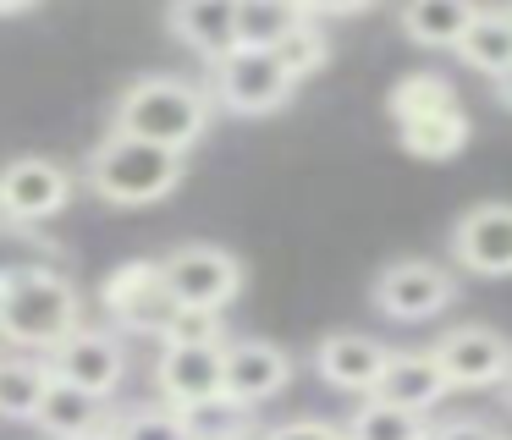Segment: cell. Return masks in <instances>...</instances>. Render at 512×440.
I'll list each match as a JSON object with an SVG mask.
<instances>
[{"instance_id":"obj_1","label":"cell","mask_w":512,"mask_h":440,"mask_svg":"<svg viewBox=\"0 0 512 440\" xmlns=\"http://www.w3.org/2000/svg\"><path fill=\"white\" fill-rule=\"evenodd\" d=\"M210 121H215L210 83H188V77H171V72L133 77L122 88V99L111 105L116 132H133V138H149V143L177 149V154L199 149Z\"/></svg>"},{"instance_id":"obj_2","label":"cell","mask_w":512,"mask_h":440,"mask_svg":"<svg viewBox=\"0 0 512 440\" xmlns=\"http://www.w3.org/2000/svg\"><path fill=\"white\" fill-rule=\"evenodd\" d=\"M83 325V292L50 264L6 270L0 286V341L23 352H56Z\"/></svg>"},{"instance_id":"obj_3","label":"cell","mask_w":512,"mask_h":440,"mask_svg":"<svg viewBox=\"0 0 512 440\" xmlns=\"http://www.w3.org/2000/svg\"><path fill=\"white\" fill-rule=\"evenodd\" d=\"M182 171H188V154L160 149L149 138H133V132L111 127L89 149V160H83V187L116 209H144V204H160V198L177 193Z\"/></svg>"},{"instance_id":"obj_4","label":"cell","mask_w":512,"mask_h":440,"mask_svg":"<svg viewBox=\"0 0 512 440\" xmlns=\"http://www.w3.org/2000/svg\"><path fill=\"white\" fill-rule=\"evenodd\" d=\"M292 88H298V77L281 66L276 50H248V44H237L232 55H221L210 66V94L232 116H270V110H281L292 99Z\"/></svg>"},{"instance_id":"obj_5","label":"cell","mask_w":512,"mask_h":440,"mask_svg":"<svg viewBox=\"0 0 512 440\" xmlns=\"http://www.w3.org/2000/svg\"><path fill=\"white\" fill-rule=\"evenodd\" d=\"M100 308L111 314V325L127 330V336H166L171 314H177L182 303L171 297L166 264L160 259H127L100 281Z\"/></svg>"},{"instance_id":"obj_6","label":"cell","mask_w":512,"mask_h":440,"mask_svg":"<svg viewBox=\"0 0 512 440\" xmlns=\"http://www.w3.org/2000/svg\"><path fill=\"white\" fill-rule=\"evenodd\" d=\"M369 303L397 325H424L457 303V275L435 259H391L369 281Z\"/></svg>"},{"instance_id":"obj_7","label":"cell","mask_w":512,"mask_h":440,"mask_svg":"<svg viewBox=\"0 0 512 440\" xmlns=\"http://www.w3.org/2000/svg\"><path fill=\"white\" fill-rule=\"evenodd\" d=\"M160 264H166V286L182 308H226L243 292V259L215 242H182Z\"/></svg>"},{"instance_id":"obj_8","label":"cell","mask_w":512,"mask_h":440,"mask_svg":"<svg viewBox=\"0 0 512 440\" xmlns=\"http://www.w3.org/2000/svg\"><path fill=\"white\" fill-rule=\"evenodd\" d=\"M72 187L78 176L61 160H45V154H17V160L0 165V215L17 220V226H34V220H50L72 204Z\"/></svg>"},{"instance_id":"obj_9","label":"cell","mask_w":512,"mask_h":440,"mask_svg":"<svg viewBox=\"0 0 512 440\" xmlns=\"http://www.w3.org/2000/svg\"><path fill=\"white\" fill-rule=\"evenodd\" d=\"M452 391H496L512 380V336H501L496 325H452L435 341Z\"/></svg>"},{"instance_id":"obj_10","label":"cell","mask_w":512,"mask_h":440,"mask_svg":"<svg viewBox=\"0 0 512 440\" xmlns=\"http://www.w3.org/2000/svg\"><path fill=\"white\" fill-rule=\"evenodd\" d=\"M155 391L171 407L221 396L226 391V341H160Z\"/></svg>"},{"instance_id":"obj_11","label":"cell","mask_w":512,"mask_h":440,"mask_svg":"<svg viewBox=\"0 0 512 440\" xmlns=\"http://www.w3.org/2000/svg\"><path fill=\"white\" fill-rule=\"evenodd\" d=\"M452 259L468 275H485V281H507L512 275V204L485 198V204L463 209L452 226Z\"/></svg>"},{"instance_id":"obj_12","label":"cell","mask_w":512,"mask_h":440,"mask_svg":"<svg viewBox=\"0 0 512 440\" xmlns=\"http://www.w3.org/2000/svg\"><path fill=\"white\" fill-rule=\"evenodd\" d=\"M391 352L380 336H364V330H331V336L314 347V374H320L331 391L347 396H375L380 374H386Z\"/></svg>"},{"instance_id":"obj_13","label":"cell","mask_w":512,"mask_h":440,"mask_svg":"<svg viewBox=\"0 0 512 440\" xmlns=\"http://www.w3.org/2000/svg\"><path fill=\"white\" fill-rule=\"evenodd\" d=\"M50 363H56L61 380L83 385V391H94V396H111L116 385L127 380L122 336H116V330H100V325H78L56 352H50Z\"/></svg>"},{"instance_id":"obj_14","label":"cell","mask_w":512,"mask_h":440,"mask_svg":"<svg viewBox=\"0 0 512 440\" xmlns=\"http://www.w3.org/2000/svg\"><path fill=\"white\" fill-rule=\"evenodd\" d=\"M287 385H292L287 347L259 341V336L226 341V396H237V402H248V407H265L270 396H281Z\"/></svg>"},{"instance_id":"obj_15","label":"cell","mask_w":512,"mask_h":440,"mask_svg":"<svg viewBox=\"0 0 512 440\" xmlns=\"http://www.w3.org/2000/svg\"><path fill=\"white\" fill-rule=\"evenodd\" d=\"M166 28L177 44H188L199 61H221L237 44V0H171L166 6Z\"/></svg>"},{"instance_id":"obj_16","label":"cell","mask_w":512,"mask_h":440,"mask_svg":"<svg viewBox=\"0 0 512 440\" xmlns=\"http://www.w3.org/2000/svg\"><path fill=\"white\" fill-rule=\"evenodd\" d=\"M111 396H94L72 380H50L45 402H39L34 424L45 429L50 440H94V435H111Z\"/></svg>"},{"instance_id":"obj_17","label":"cell","mask_w":512,"mask_h":440,"mask_svg":"<svg viewBox=\"0 0 512 440\" xmlns=\"http://www.w3.org/2000/svg\"><path fill=\"white\" fill-rule=\"evenodd\" d=\"M375 396H386V402H397V407H413V413H435V407L452 396V380H446L435 347L391 352V363H386V374H380Z\"/></svg>"},{"instance_id":"obj_18","label":"cell","mask_w":512,"mask_h":440,"mask_svg":"<svg viewBox=\"0 0 512 440\" xmlns=\"http://www.w3.org/2000/svg\"><path fill=\"white\" fill-rule=\"evenodd\" d=\"M479 11H485L479 0H402V33L419 50H457Z\"/></svg>"},{"instance_id":"obj_19","label":"cell","mask_w":512,"mask_h":440,"mask_svg":"<svg viewBox=\"0 0 512 440\" xmlns=\"http://www.w3.org/2000/svg\"><path fill=\"white\" fill-rule=\"evenodd\" d=\"M468 132H474L468 110L463 105H446V110H430V116L402 121L397 143L413 154V160H452V154L468 149Z\"/></svg>"},{"instance_id":"obj_20","label":"cell","mask_w":512,"mask_h":440,"mask_svg":"<svg viewBox=\"0 0 512 440\" xmlns=\"http://www.w3.org/2000/svg\"><path fill=\"white\" fill-rule=\"evenodd\" d=\"M50 380H56L50 352H12V358H0V418H34Z\"/></svg>"},{"instance_id":"obj_21","label":"cell","mask_w":512,"mask_h":440,"mask_svg":"<svg viewBox=\"0 0 512 440\" xmlns=\"http://www.w3.org/2000/svg\"><path fill=\"white\" fill-rule=\"evenodd\" d=\"M452 55L468 66V72H485L490 83H496V77L512 66V17L501 6H485L474 22H468V33L457 39Z\"/></svg>"},{"instance_id":"obj_22","label":"cell","mask_w":512,"mask_h":440,"mask_svg":"<svg viewBox=\"0 0 512 440\" xmlns=\"http://www.w3.org/2000/svg\"><path fill=\"white\" fill-rule=\"evenodd\" d=\"M182 424H188L193 440H259L265 429H254V407L237 402V396H204V402L177 407Z\"/></svg>"},{"instance_id":"obj_23","label":"cell","mask_w":512,"mask_h":440,"mask_svg":"<svg viewBox=\"0 0 512 440\" xmlns=\"http://www.w3.org/2000/svg\"><path fill=\"white\" fill-rule=\"evenodd\" d=\"M347 435L353 440H430V413H413V407H397L386 396H364L347 418Z\"/></svg>"},{"instance_id":"obj_24","label":"cell","mask_w":512,"mask_h":440,"mask_svg":"<svg viewBox=\"0 0 512 440\" xmlns=\"http://www.w3.org/2000/svg\"><path fill=\"white\" fill-rule=\"evenodd\" d=\"M298 22H309L303 0H237V39L248 50H276Z\"/></svg>"},{"instance_id":"obj_25","label":"cell","mask_w":512,"mask_h":440,"mask_svg":"<svg viewBox=\"0 0 512 440\" xmlns=\"http://www.w3.org/2000/svg\"><path fill=\"white\" fill-rule=\"evenodd\" d=\"M446 105H463L457 99V88L446 83L441 72H408V77H397V88H391V99H386V110H391V121H413V116H430V110H446Z\"/></svg>"},{"instance_id":"obj_26","label":"cell","mask_w":512,"mask_h":440,"mask_svg":"<svg viewBox=\"0 0 512 440\" xmlns=\"http://www.w3.org/2000/svg\"><path fill=\"white\" fill-rule=\"evenodd\" d=\"M111 440H193L171 402H144L111 418Z\"/></svg>"},{"instance_id":"obj_27","label":"cell","mask_w":512,"mask_h":440,"mask_svg":"<svg viewBox=\"0 0 512 440\" xmlns=\"http://www.w3.org/2000/svg\"><path fill=\"white\" fill-rule=\"evenodd\" d=\"M276 55H281V66H287L292 77H314L320 66H331V39H325V28H320V17H309V22H298V28L287 33V39L276 44Z\"/></svg>"},{"instance_id":"obj_28","label":"cell","mask_w":512,"mask_h":440,"mask_svg":"<svg viewBox=\"0 0 512 440\" xmlns=\"http://www.w3.org/2000/svg\"><path fill=\"white\" fill-rule=\"evenodd\" d=\"M160 341H226L221 308H177Z\"/></svg>"},{"instance_id":"obj_29","label":"cell","mask_w":512,"mask_h":440,"mask_svg":"<svg viewBox=\"0 0 512 440\" xmlns=\"http://www.w3.org/2000/svg\"><path fill=\"white\" fill-rule=\"evenodd\" d=\"M265 440H353L347 424H325V418H287V424L265 429Z\"/></svg>"},{"instance_id":"obj_30","label":"cell","mask_w":512,"mask_h":440,"mask_svg":"<svg viewBox=\"0 0 512 440\" xmlns=\"http://www.w3.org/2000/svg\"><path fill=\"white\" fill-rule=\"evenodd\" d=\"M430 440H507V435L485 418H452V424H435Z\"/></svg>"},{"instance_id":"obj_31","label":"cell","mask_w":512,"mask_h":440,"mask_svg":"<svg viewBox=\"0 0 512 440\" xmlns=\"http://www.w3.org/2000/svg\"><path fill=\"white\" fill-rule=\"evenodd\" d=\"M369 6H380V0H303V11L309 17H358V11H369Z\"/></svg>"},{"instance_id":"obj_32","label":"cell","mask_w":512,"mask_h":440,"mask_svg":"<svg viewBox=\"0 0 512 440\" xmlns=\"http://www.w3.org/2000/svg\"><path fill=\"white\" fill-rule=\"evenodd\" d=\"M496 99H501V105H507V110H512V66H507V72H501V77H496Z\"/></svg>"},{"instance_id":"obj_33","label":"cell","mask_w":512,"mask_h":440,"mask_svg":"<svg viewBox=\"0 0 512 440\" xmlns=\"http://www.w3.org/2000/svg\"><path fill=\"white\" fill-rule=\"evenodd\" d=\"M39 0H0V17H17V11H34Z\"/></svg>"},{"instance_id":"obj_34","label":"cell","mask_w":512,"mask_h":440,"mask_svg":"<svg viewBox=\"0 0 512 440\" xmlns=\"http://www.w3.org/2000/svg\"><path fill=\"white\" fill-rule=\"evenodd\" d=\"M501 402H507V413H512V380H507V385H501Z\"/></svg>"},{"instance_id":"obj_35","label":"cell","mask_w":512,"mask_h":440,"mask_svg":"<svg viewBox=\"0 0 512 440\" xmlns=\"http://www.w3.org/2000/svg\"><path fill=\"white\" fill-rule=\"evenodd\" d=\"M501 11H507V17H512V0H501Z\"/></svg>"},{"instance_id":"obj_36","label":"cell","mask_w":512,"mask_h":440,"mask_svg":"<svg viewBox=\"0 0 512 440\" xmlns=\"http://www.w3.org/2000/svg\"><path fill=\"white\" fill-rule=\"evenodd\" d=\"M0 286H6V270H0Z\"/></svg>"},{"instance_id":"obj_37","label":"cell","mask_w":512,"mask_h":440,"mask_svg":"<svg viewBox=\"0 0 512 440\" xmlns=\"http://www.w3.org/2000/svg\"><path fill=\"white\" fill-rule=\"evenodd\" d=\"M94 440H111V435H94Z\"/></svg>"},{"instance_id":"obj_38","label":"cell","mask_w":512,"mask_h":440,"mask_svg":"<svg viewBox=\"0 0 512 440\" xmlns=\"http://www.w3.org/2000/svg\"><path fill=\"white\" fill-rule=\"evenodd\" d=\"M259 440H265V435H259Z\"/></svg>"}]
</instances>
